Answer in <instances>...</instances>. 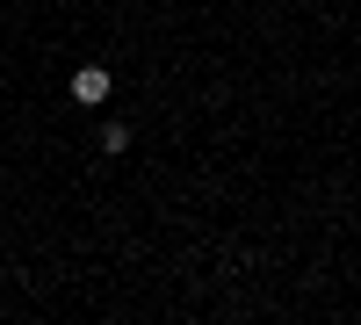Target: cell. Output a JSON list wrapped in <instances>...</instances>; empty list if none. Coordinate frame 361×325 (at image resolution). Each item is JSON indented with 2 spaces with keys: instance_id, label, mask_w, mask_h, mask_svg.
<instances>
[{
  "instance_id": "7a4b0ae2",
  "label": "cell",
  "mask_w": 361,
  "mask_h": 325,
  "mask_svg": "<svg viewBox=\"0 0 361 325\" xmlns=\"http://www.w3.org/2000/svg\"><path fill=\"white\" fill-rule=\"evenodd\" d=\"M102 152L123 159V152H130V123H102Z\"/></svg>"
},
{
  "instance_id": "6da1fadb",
  "label": "cell",
  "mask_w": 361,
  "mask_h": 325,
  "mask_svg": "<svg viewBox=\"0 0 361 325\" xmlns=\"http://www.w3.org/2000/svg\"><path fill=\"white\" fill-rule=\"evenodd\" d=\"M109 87H116L109 66H80V73H73V102H80V109H102V102H109Z\"/></svg>"
}]
</instances>
